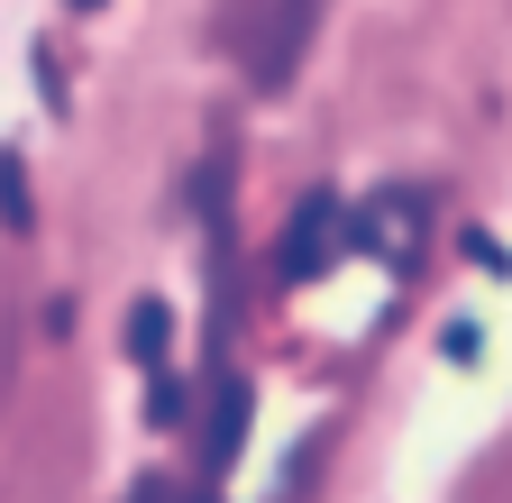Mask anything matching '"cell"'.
<instances>
[{
	"mask_svg": "<svg viewBox=\"0 0 512 503\" xmlns=\"http://www.w3.org/2000/svg\"><path fill=\"white\" fill-rule=\"evenodd\" d=\"M339 220H348L339 193H302V211H293L284 238H275V284H311V275H330V257L348 247Z\"/></svg>",
	"mask_w": 512,
	"mask_h": 503,
	"instance_id": "1",
	"label": "cell"
},
{
	"mask_svg": "<svg viewBox=\"0 0 512 503\" xmlns=\"http://www.w3.org/2000/svg\"><path fill=\"white\" fill-rule=\"evenodd\" d=\"M165 348H174V311L156 293H138V311H128V357H138V366H165Z\"/></svg>",
	"mask_w": 512,
	"mask_h": 503,
	"instance_id": "4",
	"label": "cell"
},
{
	"mask_svg": "<svg viewBox=\"0 0 512 503\" xmlns=\"http://www.w3.org/2000/svg\"><path fill=\"white\" fill-rule=\"evenodd\" d=\"M247 412H256V385L220 366L211 375V412H202V458H211V476H229L247 458Z\"/></svg>",
	"mask_w": 512,
	"mask_h": 503,
	"instance_id": "2",
	"label": "cell"
},
{
	"mask_svg": "<svg viewBox=\"0 0 512 503\" xmlns=\"http://www.w3.org/2000/svg\"><path fill=\"white\" fill-rule=\"evenodd\" d=\"M0 229H10V238L37 229V193H28V156L19 147H0Z\"/></svg>",
	"mask_w": 512,
	"mask_h": 503,
	"instance_id": "3",
	"label": "cell"
},
{
	"mask_svg": "<svg viewBox=\"0 0 512 503\" xmlns=\"http://www.w3.org/2000/svg\"><path fill=\"white\" fill-rule=\"evenodd\" d=\"M64 10H74V19H92V10H110V0H64Z\"/></svg>",
	"mask_w": 512,
	"mask_h": 503,
	"instance_id": "6",
	"label": "cell"
},
{
	"mask_svg": "<svg viewBox=\"0 0 512 503\" xmlns=\"http://www.w3.org/2000/svg\"><path fill=\"white\" fill-rule=\"evenodd\" d=\"M147 375H156V385H147V421H156V430H174V421H183V385H174L165 366H147Z\"/></svg>",
	"mask_w": 512,
	"mask_h": 503,
	"instance_id": "5",
	"label": "cell"
},
{
	"mask_svg": "<svg viewBox=\"0 0 512 503\" xmlns=\"http://www.w3.org/2000/svg\"><path fill=\"white\" fill-rule=\"evenodd\" d=\"M284 10H293V19H311V0H284Z\"/></svg>",
	"mask_w": 512,
	"mask_h": 503,
	"instance_id": "7",
	"label": "cell"
},
{
	"mask_svg": "<svg viewBox=\"0 0 512 503\" xmlns=\"http://www.w3.org/2000/svg\"><path fill=\"white\" fill-rule=\"evenodd\" d=\"M192 503H220V494H192Z\"/></svg>",
	"mask_w": 512,
	"mask_h": 503,
	"instance_id": "8",
	"label": "cell"
}]
</instances>
